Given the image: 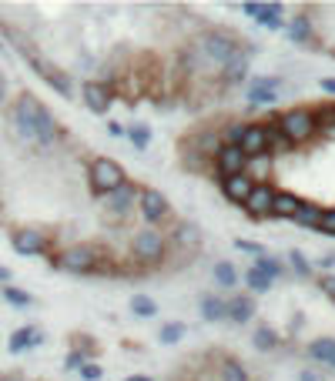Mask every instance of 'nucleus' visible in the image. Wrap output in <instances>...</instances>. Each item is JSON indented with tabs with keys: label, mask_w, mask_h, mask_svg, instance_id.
Listing matches in <instances>:
<instances>
[{
	"label": "nucleus",
	"mask_w": 335,
	"mask_h": 381,
	"mask_svg": "<svg viewBox=\"0 0 335 381\" xmlns=\"http://www.w3.org/2000/svg\"><path fill=\"white\" fill-rule=\"evenodd\" d=\"M212 274H215V284H218V288H225V291H232L234 284H238V271H234L232 261H218Z\"/></svg>",
	"instance_id": "obj_32"
},
{
	"label": "nucleus",
	"mask_w": 335,
	"mask_h": 381,
	"mask_svg": "<svg viewBox=\"0 0 335 381\" xmlns=\"http://www.w3.org/2000/svg\"><path fill=\"white\" fill-rule=\"evenodd\" d=\"M124 137H128L138 151H145L148 144H151V124H128V127H124Z\"/></svg>",
	"instance_id": "obj_35"
},
{
	"label": "nucleus",
	"mask_w": 335,
	"mask_h": 381,
	"mask_svg": "<svg viewBox=\"0 0 335 381\" xmlns=\"http://www.w3.org/2000/svg\"><path fill=\"white\" fill-rule=\"evenodd\" d=\"M88 184L94 197H111L118 187L128 184V174L114 157H94L88 167Z\"/></svg>",
	"instance_id": "obj_1"
},
{
	"label": "nucleus",
	"mask_w": 335,
	"mask_h": 381,
	"mask_svg": "<svg viewBox=\"0 0 335 381\" xmlns=\"http://www.w3.org/2000/svg\"><path fill=\"white\" fill-rule=\"evenodd\" d=\"M128 308H131L134 318H155L158 315V301L151 298V294H134Z\"/></svg>",
	"instance_id": "obj_33"
},
{
	"label": "nucleus",
	"mask_w": 335,
	"mask_h": 381,
	"mask_svg": "<svg viewBox=\"0 0 335 381\" xmlns=\"http://www.w3.org/2000/svg\"><path fill=\"white\" fill-rule=\"evenodd\" d=\"M245 284H248V291H252V294H268L275 281H272L268 274H262V271L255 268V264H252V268L245 271Z\"/></svg>",
	"instance_id": "obj_34"
},
{
	"label": "nucleus",
	"mask_w": 335,
	"mask_h": 381,
	"mask_svg": "<svg viewBox=\"0 0 335 381\" xmlns=\"http://www.w3.org/2000/svg\"><path fill=\"white\" fill-rule=\"evenodd\" d=\"M131 254H134V261H141V264H161L168 258V238L161 234L158 228H141V231H134V238H131Z\"/></svg>",
	"instance_id": "obj_3"
},
{
	"label": "nucleus",
	"mask_w": 335,
	"mask_h": 381,
	"mask_svg": "<svg viewBox=\"0 0 335 381\" xmlns=\"http://www.w3.org/2000/svg\"><path fill=\"white\" fill-rule=\"evenodd\" d=\"M319 268H325V271H332V268H335V251H325L322 258H319Z\"/></svg>",
	"instance_id": "obj_46"
},
{
	"label": "nucleus",
	"mask_w": 335,
	"mask_h": 381,
	"mask_svg": "<svg viewBox=\"0 0 335 381\" xmlns=\"http://www.w3.org/2000/svg\"><path fill=\"white\" fill-rule=\"evenodd\" d=\"M322 90L335 98V77H322Z\"/></svg>",
	"instance_id": "obj_49"
},
{
	"label": "nucleus",
	"mask_w": 335,
	"mask_h": 381,
	"mask_svg": "<svg viewBox=\"0 0 335 381\" xmlns=\"http://www.w3.org/2000/svg\"><path fill=\"white\" fill-rule=\"evenodd\" d=\"M302 197L292 194V191H275V204H272V218H295V211H299Z\"/></svg>",
	"instance_id": "obj_25"
},
{
	"label": "nucleus",
	"mask_w": 335,
	"mask_h": 381,
	"mask_svg": "<svg viewBox=\"0 0 335 381\" xmlns=\"http://www.w3.org/2000/svg\"><path fill=\"white\" fill-rule=\"evenodd\" d=\"M57 137H61L57 118L51 114V108H44V104H41V110H37V120H34V144H41V147H51Z\"/></svg>",
	"instance_id": "obj_18"
},
{
	"label": "nucleus",
	"mask_w": 335,
	"mask_h": 381,
	"mask_svg": "<svg viewBox=\"0 0 335 381\" xmlns=\"http://www.w3.org/2000/svg\"><path fill=\"white\" fill-rule=\"evenodd\" d=\"M319 291L335 305V274H322V278H319Z\"/></svg>",
	"instance_id": "obj_42"
},
{
	"label": "nucleus",
	"mask_w": 335,
	"mask_h": 381,
	"mask_svg": "<svg viewBox=\"0 0 335 381\" xmlns=\"http://www.w3.org/2000/svg\"><path fill=\"white\" fill-rule=\"evenodd\" d=\"M279 90H282L279 77H255V80L248 84L245 98H248V104H252V108H265V104H275V100L282 98Z\"/></svg>",
	"instance_id": "obj_11"
},
{
	"label": "nucleus",
	"mask_w": 335,
	"mask_h": 381,
	"mask_svg": "<svg viewBox=\"0 0 335 381\" xmlns=\"http://www.w3.org/2000/svg\"><path fill=\"white\" fill-rule=\"evenodd\" d=\"M255 318V301H252V294H232L228 301H225V321H232V325H248Z\"/></svg>",
	"instance_id": "obj_19"
},
{
	"label": "nucleus",
	"mask_w": 335,
	"mask_h": 381,
	"mask_svg": "<svg viewBox=\"0 0 335 381\" xmlns=\"http://www.w3.org/2000/svg\"><path fill=\"white\" fill-rule=\"evenodd\" d=\"M185 335H188L185 321H168V325H161V331H158V341H161V345H178Z\"/></svg>",
	"instance_id": "obj_37"
},
{
	"label": "nucleus",
	"mask_w": 335,
	"mask_h": 381,
	"mask_svg": "<svg viewBox=\"0 0 335 381\" xmlns=\"http://www.w3.org/2000/svg\"><path fill=\"white\" fill-rule=\"evenodd\" d=\"M234 248L238 251H248V254H255V258H262V254H268L262 244H255V241H234Z\"/></svg>",
	"instance_id": "obj_45"
},
{
	"label": "nucleus",
	"mask_w": 335,
	"mask_h": 381,
	"mask_svg": "<svg viewBox=\"0 0 335 381\" xmlns=\"http://www.w3.org/2000/svg\"><path fill=\"white\" fill-rule=\"evenodd\" d=\"M100 261H104V251L98 244L84 241V244H71L67 251H61L54 264L67 274H94L100 271Z\"/></svg>",
	"instance_id": "obj_2"
},
{
	"label": "nucleus",
	"mask_w": 335,
	"mask_h": 381,
	"mask_svg": "<svg viewBox=\"0 0 335 381\" xmlns=\"http://www.w3.org/2000/svg\"><path fill=\"white\" fill-rule=\"evenodd\" d=\"M299 381H322V375H319V371H312V368H302L299 371Z\"/></svg>",
	"instance_id": "obj_47"
},
{
	"label": "nucleus",
	"mask_w": 335,
	"mask_h": 381,
	"mask_svg": "<svg viewBox=\"0 0 335 381\" xmlns=\"http://www.w3.org/2000/svg\"><path fill=\"white\" fill-rule=\"evenodd\" d=\"M238 147L245 151V157H258V154H268V127L265 124H258V120H248L245 124V134H242V141Z\"/></svg>",
	"instance_id": "obj_16"
},
{
	"label": "nucleus",
	"mask_w": 335,
	"mask_h": 381,
	"mask_svg": "<svg viewBox=\"0 0 335 381\" xmlns=\"http://www.w3.org/2000/svg\"><path fill=\"white\" fill-rule=\"evenodd\" d=\"M242 134H245V124H228V127H222V144H238L242 141Z\"/></svg>",
	"instance_id": "obj_41"
},
{
	"label": "nucleus",
	"mask_w": 335,
	"mask_h": 381,
	"mask_svg": "<svg viewBox=\"0 0 335 381\" xmlns=\"http://www.w3.org/2000/svg\"><path fill=\"white\" fill-rule=\"evenodd\" d=\"M198 315L201 321H208V325H218V321H225V301L218 298V294H201L198 298Z\"/></svg>",
	"instance_id": "obj_24"
},
{
	"label": "nucleus",
	"mask_w": 335,
	"mask_h": 381,
	"mask_svg": "<svg viewBox=\"0 0 335 381\" xmlns=\"http://www.w3.org/2000/svg\"><path fill=\"white\" fill-rule=\"evenodd\" d=\"M329 368H335V355H332V361H329Z\"/></svg>",
	"instance_id": "obj_54"
},
{
	"label": "nucleus",
	"mask_w": 335,
	"mask_h": 381,
	"mask_svg": "<svg viewBox=\"0 0 335 381\" xmlns=\"http://www.w3.org/2000/svg\"><path fill=\"white\" fill-rule=\"evenodd\" d=\"M215 171L218 177H232V174H245L248 171V157L245 151L238 147V144H222L218 151H215Z\"/></svg>",
	"instance_id": "obj_9"
},
{
	"label": "nucleus",
	"mask_w": 335,
	"mask_h": 381,
	"mask_svg": "<svg viewBox=\"0 0 335 381\" xmlns=\"http://www.w3.org/2000/svg\"><path fill=\"white\" fill-rule=\"evenodd\" d=\"M44 331L41 328H34V325H24V328H17L11 335V341H7V351L11 355H24V351H31V348H37V345H44Z\"/></svg>",
	"instance_id": "obj_20"
},
{
	"label": "nucleus",
	"mask_w": 335,
	"mask_h": 381,
	"mask_svg": "<svg viewBox=\"0 0 335 381\" xmlns=\"http://www.w3.org/2000/svg\"><path fill=\"white\" fill-rule=\"evenodd\" d=\"M11 244H14L17 254L34 258V254H44L47 244H51V238H47V231H41V228H17L11 234Z\"/></svg>",
	"instance_id": "obj_10"
},
{
	"label": "nucleus",
	"mask_w": 335,
	"mask_h": 381,
	"mask_svg": "<svg viewBox=\"0 0 335 381\" xmlns=\"http://www.w3.org/2000/svg\"><path fill=\"white\" fill-rule=\"evenodd\" d=\"M312 17L309 14H295L289 24H285V37H289L292 44H299V47H309L312 44Z\"/></svg>",
	"instance_id": "obj_22"
},
{
	"label": "nucleus",
	"mask_w": 335,
	"mask_h": 381,
	"mask_svg": "<svg viewBox=\"0 0 335 381\" xmlns=\"http://www.w3.org/2000/svg\"><path fill=\"white\" fill-rule=\"evenodd\" d=\"M242 11L252 17L255 24H262V27H268V31H282L285 24H282V4H265V0H248V4H242Z\"/></svg>",
	"instance_id": "obj_14"
},
{
	"label": "nucleus",
	"mask_w": 335,
	"mask_h": 381,
	"mask_svg": "<svg viewBox=\"0 0 335 381\" xmlns=\"http://www.w3.org/2000/svg\"><path fill=\"white\" fill-rule=\"evenodd\" d=\"M138 211H141V218L148 221V228H158L161 221H168L171 204H168V197L161 194L158 187H141V194H138Z\"/></svg>",
	"instance_id": "obj_7"
},
{
	"label": "nucleus",
	"mask_w": 335,
	"mask_h": 381,
	"mask_svg": "<svg viewBox=\"0 0 335 381\" xmlns=\"http://www.w3.org/2000/svg\"><path fill=\"white\" fill-rule=\"evenodd\" d=\"M332 355H335V338H315L309 345V358L319 361V365H329Z\"/></svg>",
	"instance_id": "obj_29"
},
{
	"label": "nucleus",
	"mask_w": 335,
	"mask_h": 381,
	"mask_svg": "<svg viewBox=\"0 0 335 381\" xmlns=\"http://www.w3.org/2000/svg\"><path fill=\"white\" fill-rule=\"evenodd\" d=\"M4 291V301L14 308H31L34 305V294H27L24 288H17V284H7V288H0Z\"/></svg>",
	"instance_id": "obj_38"
},
{
	"label": "nucleus",
	"mask_w": 335,
	"mask_h": 381,
	"mask_svg": "<svg viewBox=\"0 0 335 381\" xmlns=\"http://www.w3.org/2000/svg\"><path fill=\"white\" fill-rule=\"evenodd\" d=\"M218 381H248V371L238 358H225L218 365Z\"/></svg>",
	"instance_id": "obj_31"
},
{
	"label": "nucleus",
	"mask_w": 335,
	"mask_h": 381,
	"mask_svg": "<svg viewBox=\"0 0 335 381\" xmlns=\"http://www.w3.org/2000/svg\"><path fill=\"white\" fill-rule=\"evenodd\" d=\"M248 64H252V51L248 47H242L238 54L228 61V64L222 67V84L225 88H234V84H242L248 77Z\"/></svg>",
	"instance_id": "obj_21"
},
{
	"label": "nucleus",
	"mask_w": 335,
	"mask_h": 381,
	"mask_svg": "<svg viewBox=\"0 0 335 381\" xmlns=\"http://www.w3.org/2000/svg\"><path fill=\"white\" fill-rule=\"evenodd\" d=\"M315 114V127H319V134H325V137H335V104H329V108H319L312 110Z\"/></svg>",
	"instance_id": "obj_36"
},
{
	"label": "nucleus",
	"mask_w": 335,
	"mask_h": 381,
	"mask_svg": "<svg viewBox=\"0 0 335 381\" xmlns=\"http://www.w3.org/2000/svg\"><path fill=\"white\" fill-rule=\"evenodd\" d=\"M138 187L128 181L124 187H118L111 197H108V204H104V218H108V224H121L128 214H131V207H134V201H138Z\"/></svg>",
	"instance_id": "obj_8"
},
{
	"label": "nucleus",
	"mask_w": 335,
	"mask_h": 381,
	"mask_svg": "<svg viewBox=\"0 0 335 381\" xmlns=\"http://www.w3.org/2000/svg\"><path fill=\"white\" fill-rule=\"evenodd\" d=\"M4 100H7V77L0 74V104H4Z\"/></svg>",
	"instance_id": "obj_51"
},
{
	"label": "nucleus",
	"mask_w": 335,
	"mask_h": 381,
	"mask_svg": "<svg viewBox=\"0 0 335 381\" xmlns=\"http://www.w3.org/2000/svg\"><path fill=\"white\" fill-rule=\"evenodd\" d=\"M279 131L285 134V141L295 147V144H305L312 141L315 134H319V127H315V114L309 108H292L285 110L279 118Z\"/></svg>",
	"instance_id": "obj_4"
},
{
	"label": "nucleus",
	"mask_w": 335,
	"mask_h": 381,
	"mask_svg": "<svg viewBox=\"0 0 335 381\" xmlns=\"http://www.w3.org/2000/svg\"><path fill=\"white\" fill-rule=\"evenodd\" d=\"M24 54H27L31 67L37 71V77H44V80L57 90V94H61V98H71V94H74V80H71V71H61V67H54L51 61H44V57H37L34 51H27V47H24Z\"/></svg>",
	"instance_id": "obj_5"
},
{
	"label": "nucleus",
	"mask_w": 335,
	"mask_h": 381,
	"mask_svg": "<svg viewBox=\"0 0 335 381\" xmlns=\"http://www.w3.org/2000/svg\"><path fill=\"white\" fill-rule=\"evenodd\" d=\"M272 204H275V187L272 184H255L252 197L245 201V211H248V218L265 221V218H272Z\"/></svg>",
	"instance_id": "obj_17"
},
{
	"label": "nucleus",
	"mask_w": 335,
	"mask_h": 381,
	"mask_svg": "<svg viewBox=\"0 0 335 381\" xmlns=\"http://www.w3.org/2000/svg\"><path fill=\"white\" fill-rule=\"evenodd\" d=\"M255 268L262 274H268L272 281H275V278H285V264H282L279 258H272V254H262V258H255Z\"/></svg>",
	"instance_id": "obj_39"
},
{
	"label": "nucleus",
	"mask_w": 335,
	"mask_h": 381,
	"mask_svg": "<svg viewBox=\"0 0 335 381\" xmlns=\"http://www.w3.org/2000/svg\"><path fill=\"white\" fill-rule=\"evenodd\" d=\"M0 381H24V378H0Z\"/></svg>",
	"instance_id": "obj_53"
},
{
	"label": "nucleus",
	"mask_w": 335,
	"mask_h": 381,
	"mask_svg": "<svg viewBox=\"0 0 335 381\" xmlns=\"http://www.w3.org/2000/svg\"><path fill=\"white\" fill-rule=\"evenodd\" d=\"M11 268H0V288H7V284H11Z\"/></svg>",
	"instance_id": "obj_50"
},
{
	"label": "nucleus",
	"mask_w": 335,
	"mask_h": 381,
	"mask_svg": "<svg viewBox=\"0 0 335 381\" xmlns=\"http://www.w3.org/2000/svg\"><path fill=\"white\" fill-rule=\"evenodd\" d=\"M322 211L325 207L322 204H312V201H302L299 204V211H295V224H299V228H305V231H315L319 228V221H322Z\"/></svg>",
	"instance_id": "obj_26"
},
{
	"label": "nucleus",
	"mask_w": 335,
	"mask_h": 381,
	"mask_svg": "<svg viewBox=\"0 0 335 381\" xmlns=\"http://www.w3.org/2000/svg\"><path fill=\"white\" fill-rule=\"evenodd\" d=\"M100 375H104V368H100V365H94V361H84L81 378H84V381H100Z\"/></svg>",
	"instance_id": "obj_43"
},
{
	"label": "nucleus",
	"mask_w": 335,
	"mask_h": 381,
	"mask_svg": "<svg viewBox=\"0 0 335 381\" xmlns=\"http://www.w3.org/2000/svg\"><path fill=\"white\" fill-rule=\"evenodd\" d=\"M81 94H84V108H88L91 114H108L114 104V90H111V84H104V80H88V84L81 88Z\"/></svg>",
	"instance_id": "obj_12"
},
{
	"label": "nucleus",
	"mask_w": 335,
	"mask_h": 381,
	"mask_svg": "<svg viewBox=\"0 0 335 381\" xmlns=\"http://www.w3.org/2000/svg\"><path fill=\"white\" fill-rule=\"evenodd\" d=\"M37 110H41V100L34 98V94H21L17 104L11 108L14 131H17V137H24V141H31V144H34V120H37Z\"/></svg>",
	"instance_id": "obj_6"
},
{
	"label": "nucleus",
	"mask_w": 335,
	"mask_h": 381,
	"mask_svg": "<svg viewBox=\"0 0 335 381\" xmlns=\"http://www.w3.org/2000/svg\"><path fill=\"white\" fill-rule=\"evenodd\" d=\"M279 345H282V335L272 325H265V321L252 331V348L262 351V355H268V351H279Z\"/></svg>",
	"instance_id": "obj_23"
},
{
	"label": "nucleus",
	"mask_w": 335,
	"mask_h": 381,
	"mask_svg": "<svg viewBox=\"0 0 335 381\" xmlns=\"http://www.w3.org/2000/svg\"><path fill=\"white\" fill-rule=\"evenodd\" d=\"M168 248L185 251V254H195L201 248V228L195 221H178L171 228V238H168Z\"/></svg>",
	"instance_id": "obj_13"
},
{
	"label": "nucleus",
	"mask_w": 335,
	"mask_h": 381,
	"mask_svg": "<svg viewBox=\"0 0 335 381\" xmlns=\"http://www.w3.org/2000/svg\"><path fill=\"white\" fill-rule=\"evenodd\" d=\"M319 234H325V238H335V207H325L322 211V221H319Z\"/></svg>",
	"instance_id": "obj_40"
},
{
	"label": "nucleus",
	"mask_w": 335,
	"mask_h": 381,
	"mask_svg": "<svg viewBox=\"0 0 335 381\" xmlns=\"http://www.w3.org/2000/svg\"><path fill=\"white\" fill-rule=\"evenodd\" d=\"M124 381H155V378H148V375H131V378H124Z\"/></svg>",
	"instance_id": "obj_52"
},
{
	"label": "nucleus",
	"mask_w": 335,
	"mask_h": 381,
	"mask_svg": "<svg viewBox=\"0 0 335 381\" xmlns=\"http://www.w3.org/2000/svg\"><path fill=\"white\" fill-rule=\"evenodd\" d=\"M222 181V194L232 201V204L238 207H245V201L252 197V191H255V177L248 174H232V177H218Z\"/></svg>",
	"instance_id": "obj_15"
},
{
	"label": "nucleus",
	"mask_w": 335,
	"mask_h": 381,
	"mask_svg": "<svg viewBox=\"0 0 335 381\" xmlns=\"http://www.w3.org/2000/svg\"><path fill=\"white\" fill-rule=\"evenodd\" d=\"M289 268H292L295 278H302V281H309V278H312V261H309V258H305V251H299V248H289Z\"/></svg>",
	"instance_id": "obj_30"
},
{
	"label": "nucleus",
	"mask_w": 335,
	"mask_h": 381,
	"mask_svg": "<svg viewBox=\"0 0 335 381\" xmlns=\"http://www.w3.org/2000/svg\"><path fill=\"white\" fill-rule=\"evenodd\" d=\"M108 134H111V137H124V127L118 120H108Z\"/></svg>",
	"instance_id": "obj_48"
},
{
	"label": "nucleus",
	"mask_w": 335,
	"mask_h": 381,
	"mask_svg": "<svg viewBox=\"0 0 335 381\" xmlns=\"http://www.w3.org/2000/svg\"><path fill=\"white\" fill-rule=\"evenodd\" d=\"M84 358H88V355H81V351H67L64 368L67 371H81V368H84Z\"/></svg>",
	"instance_id": "obj_44"
},
{
	"label": "nucleus",
	"mask_w": 335,
	"mask_h": 381,
	"mask_svg": "<svg viewBox=\"0 0 335 381\" xmlns=\"http://www.w3.org/2000/svg\"><path fill=\"white\" fill-rule=\"evenodd\" d=\"M265 127H268V154H272V157H275V154H289L292 144L285 141V134L279 131V118L265 120Z\"/></svg>",
	"instance_id": "obj_28"
},
{
	"label": "nucleus",
	"mask_w": 335,
	"mask_h": 381,
	"mask_svg": "<svg viewBox=\"0 0 335 381\" xmlns=\"http://www.w3.org/2000/svg\"><path fill=\"white\" fill-rule=\"evenodd\" d=\"M272 171H275V157L272 154H258V157L248 161V174L255 177V184H268Z\"/></svg>",
	"instance_id": "obj_27"
}]
</instances>
